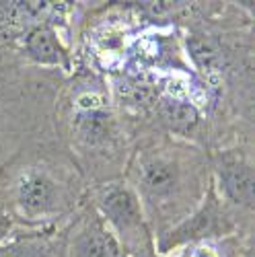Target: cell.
Segmentation results:
<instances>
[{"label":"cell","instance_id":"4","mask_svg":"<svg viewBox=\"0 0 255 257\" xmlns=\"http://www.w3.org/2000/svg\"><path fill=\"white\" fill-rule=\"evenodd\" d=\"M226 230H230L228 216L220 208V202L214 194V189L210 187L202 208L191 214V216L183 218L175 228L163 232L157 245L161 253H167L169 249H175L179 245H194V243L206 241L210 237H214V234H220Z\"/></svg>","mask_w":255,"mask_h":257},{"label":"cell","instance_id":"14","mask_svg":"<svg viewBox=\"0 0 255 257\" xmlns=\"http://www.w3.org/2000/svg\"><path fill=\"white\" fill-rule=\"evenodd\" d=\"M9 230H11V218H9L7 210L0 206V243H3V239H7Z\"/></svg>","mask_w":255,"mask_h":257},{"label":"cell","instance_id":"7","mask_svg":"<svg viewBox=\"0 0 255 257\" xmlns=\"http://www.w3.org/2000/svg\"><path fill=\"white\" fill-rule=\"evenodd\" d=\"M155 115L161 125L175 134H189L200 123L198 107L179 95H161L155 103Z\"/></svg>","mask_w":255,"mask_h":257},{"label":"cell","instance_id":"2","mask_svg":"<svg viewBox=\"0 0 255 257\" xmlns=\"http://www.w3.org/2000/svg\"><path fill=\"white\" fill-rule=\"evenodd\" d=\"M74 183L52 167H27L13 185V206L27 220H50L74 204Z\"/></svg>","mask_w":255,"mask_h":257},{"label":"cell","instance_id":"10","mask_svg":"<svg viewBox=\"0 0 255 257\" xmlns=\"http://www.w3.org/2000/svg\"><path fill=\"white\" fill-rule=\"evenodd\" d=\"M74 130L84 146H103L113 140L115 123L109 111L99 107H84L74 117Z\"/></svg>","mask_w":255,"mask_h":257},{"label":"cell","instance_id":"11","mask_svg":"<svg viewBox=\"0 0 255 257\" xmlns=\"http://www.w3.org/2000/svg\"><path fill=\"white\" fill-rule=\"evenodd\" d=\"M115 93L121 105L136 107V109H148V107H155V103L163 95V87L146 74H134L121 76L115 82Z\"/></svg>","mask_w":255,"mask_h":257},{"label":"cell","instance_id":"5","mask_svg":"<svg viewBox=\"0 0 255 257\" xmlns=\"http://www.w3.org/2000/svg\"><path fill=\"white\" fill-rule=\"evenodd\" d=\"M66 257H125L115 234L107 228L95 208H89L72 224Z\"/></svg>","mask_w":255,"mask_h":257},{"label":"cell","instance_id":"9","mask_svg":"<svg viewBox=\"0 0 255 257\" xmlns=\"http://www.w3.org/2000/svg\"><path fill=\"white\" fill-rule=\"evenodd\" d=\"M25 52L31 60L46 66L68 68V54L62 48L56 31L50 25H35L25 37Z\"/></svg>","mask_w":255,"mask_h":257},{"label":"cell","instance_id":"12","mask_svg":"<svg viewBox=\"0 0 255 257\" xmlns=\"http://www.w3.org/2000/svg\"><path fill=\"white\" fill-rule=\"evenodd\" d=\"M0 257H54V249L44 237L29 234L25 239L0 245Z\"/></svg>","mask_w":255,"mask_h":257},{"label":"cell","instance_id":"8","mask_svg":"<svg viewBox=\"0 0 255 257\" xmlns=\"http://www.w3.org/2000/svg\"><path fill=\"white\" fill-rule=\"evenodd\" d=\"M187 54L194 60L198 70L208 78V80H218L226 68V54L220 46V41L212 35L204 33H194L189 35L187 41Z\"/></svg>","mask_w":255,"mask_h":257},{"label":"cell","instance_id":"3","mask_svg":"<svg viewBox=\"0 0 255 257\" xmlns=\"http://www.w3.org/2000/svg\"><path fill=\"white\" fill-rule=\"evenodd\" d=\"M95 210L99 216L109 222L111 228L117 232V241L123 253L142 255L153 251L148 228L144 222V210L136 196V191L125 183H113L99 191Z\"/></svg>","mask_w":255,"mask_h":257},{"label":"cell","instance_id":"13","mask_svg":"<svg viewBox=\"0 0 255 257\" xmlns=\"http://www.w3.org/2000/svg\"><path fill=\"white\" fill-rule=\"evenodd\" d=\"M185 257H220L218 247L210 241H200L189 247V253H185Z\"/></svg>","mask_w":255,"mask_h":257},{"label":"cell","instance_id":"15","mask_svg":"<svg viewBox=\"0 0 255 257\" xmlns=\"http://www.w3.org/2000/svg\"><path fill=\"white\" fill-rule=\"evenodd\" d=\"M136 257H157L153 251H148V253H142V255H136Z\"/></svg>","mask_w":255,"mask_h":257},{"label":"cell","instance_id":"1","mask_svg":"<svg viewBox=\"0 0 255 257\" xmlns=\"http://www.w3.org/2000/svg\"><path fill=\"white\" fill-rule=\"evenodd\" d=\"M134 191L159 224L179 222L202 196V163L189 153L153 148L136 157Z\"/></svg>","mask_w":255,"mask_h":257},{"label":"cell","instance_id":"6","mask_svg":"<svg viewBox=\"0 0 255 257\" xmlns=\"http://www.w3.org/2000/svg\"><path fill=\"white\" fill-rule=\"evenodd\" d=\"M214 171L222 196L235 206L253 204V163L245 151H224L214 161Z\"/></svg>","mask_w":255,"mask_h":257}]
</instances>
